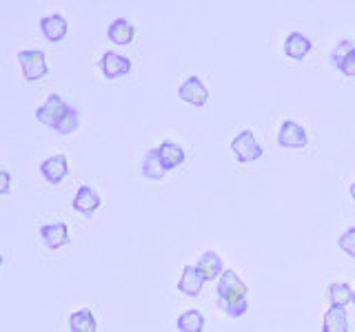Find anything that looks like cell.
<instances>
[{
	"label": "cell",
	"instance_id": "e0dca14e",
	"mask_svg": "<svg viewBox=\"0 0 355 332\" xmlns=\"http://www.w3.org/2000/svg\"><path fill=\"white\" fill-rule=\"evenodd\" d=\"M284 51H286L288 58L302 60L304 55L311 51V40L306 36H302L300 31H293L291 36L286 38V42H284Z\"/></svg>",
	"mask_w": 355,
	"mask_h": 332
},
{
	"label": "cell",
	"instance_id": "5bb4252c",
	"mask_svg": "<svg viewBox=\"0 0 355 332\" xmlns=\"http://www.w3.org/2000/svg\"><path fill=\"white\" fill-rule=\"evenodd\" d=\"M158 158L164 166V171H171L175 169V166H180L184 162V151L182 147H178L175 142H162L160 147H158Z\"/></svg>",
	"mask_w": 355,
	"mask_h": 332
},
{
	"label": "cell",
	"instance_id": "603a6c76",
	"mask_svg": "<svg viewBox=\"0 0 355 332\" xmlns=\"http://www.w3.org/2000/svg\"><path fill=\"white\" fill-rule=\"evenodd\" d=\"M351 51H355V44L353 42H349V40H344V42H340L336 49H333V53H331V62H333V66H340V62L347 58V55L351 53Z\"/></svg>",
	"mask_w": 355,
	"mask_h": 332
},
{
	"label": "cell",
	"instance_id": "cb8c5ba5",
	"mask_svg": "<svg viewBox=\"0 0 355 332\" xmlns=\"http://www.w3.org/2000/svg\"><path fill=\"white\" fill-rule=\"evenodd\" d=\"M338 246L355 259V228H349L347 232H342V237L338 239Z\"/></svg>",
	"mask_w": 355,
	"mask_h": 332
},
{
	"label": "cell",
	"instance_id": "30bf717a",
	"mask_svg": "<svg viewBox=\"0 0 355 332\" xmlns=\"http://www.w3.org/2000/svg\"><path fill=\"white\" fill-rule=\"evenodd\" d=\"M178 95H180L184 102L189 104H196V107H205L207 104V100H209V91H207V86L200 82V77L191 75L189 80L182 82L180 86V91H178Z\"/></svg>",
	"mask_w": 355,
	"mask_h": 332
},
{
	"label": "cell",
	"instance_id": "ba28073f",
	"mask_svg": "<svg viewBox=\"0 0 355 332\" xmlns=\"http://www.w3.org/2000/svg\"><path fill=\"white\" fill-rule=\"evenodd\" d=\"M40 175L47 180L49 184H60L67 175H69V164H67L64 155H53V158H47L40 164Z\"/></svg>",
	"mask_w": 355,
	"mask_h": 332
},
{
	"label": "cell",
	"instance_id": "9c48e42d",
	"mask_svg": "<svg viewBox=\"0 0 355 332\" xmlns=\"http://www.w3.org/2000/svg\"><path fill=\"white\" fill-rule=\"evenodd\" d=\"M205 282L207 279L202 277V273L198 270V266H184L180 282H178V290L187 297H198L200 293H202Z\"/></svg>",
	"mask_w": 355,
	"mask_h": 332
},
{
	"label": "cell",
	"instance_id": "8fae6325",
	"mask_svg": "<svg viewBox=\"0 0 355 332\" xmlns=\"http://www.w3.org/2000/svg\"><path fill=\"white\" fill-rule=\"evenodd\" d=\"M78 213H83V215H92L96 213V210L100 208V195L94 191L92 186H80L78 188V193L73 197V204H71Z\"/></svg>",
	"mask_w": 355,
	"mask_h": 332
},
{
	"label": "cell",
	"instance_id": "2e32d148",
	"mask_svg": "<svg viewBox=\"0 0 355 332\" xmlns=\"http://www.w3.org/2000/svg\"><path fill=\"white\" fill-rule=\"evenodd\" d=\"M322 332H349V321H347V310L331 306L324 315V324H322Z\"/></svg>",
	"mask_w": 355,
	"mask_h": 332
},
{
	"label": "cell",
	"instance_id": "7a4b0ae2",
	"mask_svg": "<svg viewBox=\"0 0 355 332\" xmlns=\"http://www.w3.org/2000/svg\"><path fill=\"white\" fill-rule=\"evenodd\" d=\"M18 62H20V69H22V75H25V80L29 82H36L40 77L47 75V58H44V53L38 51V49H27V51H20L18 53Z\"/></svg>",
	"mask_w": 355,
	"mask_h": 332
},
{
	"label": "cell",
	"instance_id": "ac0fdd59",
	"mask_svg": "<svg viewBox=\"0 0 355 332\" xmlns=\"http://www.w3.org/2000/svg\"><path fill=\"white\" fill-rule=\"evenodd\" d=\"M164 173L166 171L158 158V149L147 151V155H144V160H142V175L147 177V180H162Z\"/></svg>",
	"mask_w": 355,
	"mask_h": 332
},
{
	"label": "cell",
	"instance_id": "7c38bea8",
	"mask_svg": "<svg viewBox=\"0 0 355 332\" xmlns=\"http://www.w3.org/2000/svg\"><path fill=\"white\" fill-rule=\"evenodd\" d=\"M40 31H42V36L47 38L49 42H60L67 36L69 27H67V20L62 16L53 14V16H44L40 20Z\"/></svg>",
	"mask_w": 355,
	"mask_h": 332
},
{
	"label": "cell",
	"instance_id": "d6986e66",
	"mask_svg": "<svg viewBox=\"0 0 355 332\" xmlns=\"http://www.w3.org/2000/svg\"><path fill=\"white\" fill-rule=\"evenodd\" d=\"M69 328L71 332H96V317L89 308L76 310L69 317Z\"/></svg>",
	"mask_w": 355,
	"mask_h": 332
},
{
	"label": "cell",
	"instance_id": "6da1fadb",
	"mask_svg": "<svg viewBox=\"0 0 355 332\" xmlns=\"http://www.w3.org/2000/svg\"><path fill=\"white\" fill-rule=\"evenodd\" d=\"M218 304L229 317H242L247 313V284L233 270H225L218 279Z\"/></svg>",
	"mask_w": 355,
	"mask_h": 332
},
{
	"label": "cell",
	"instance_id": "d4e9b609",
	"mask_svg": "<svg viewBox=\"0 0 355 332\" xmlns=\"http://www.w3.org/2000/svg\"><path fill=\"white\" fill-rule=\"evenodd\" d=\"M338 69L344 73V75H355V51H351L349 55H347V58H344L342 62H340V66H338Z\"/></svg>",
	"mask_w": 355,
	"mask_h": 332
},
{
	"label": "cell",
	"instance_id": "4316f807",
	"mask_svg": "<svg viewBox=\"0 0 355 332\" xmlns=\"http://www.w3.org/2000/svg\"><path fill=\"white\" fill-rule=\"evenodd\" d=\"M351 197H353V202H355V182H353V186H351Z\"/></svg>",
	"mask_w": 355,
	"mask_h": 332
},
{
	"label": "cell",
	"instance_id": "7402d4cb",
	"mask_svg": "<svg viewBox=\"0 0 355 332\" xmlns=\"http://www.w3.org/2000/svg\"><path fill=\"white\" fill-rule=\"evenodd\" d=\"M78 124H80V111H78L76 107H71L69 113L64 116V120L53 131L60 133V136H69V133H73L78 129Z\"/></svg>",
	"mask_w": 355,
	"mask_h": 332
},
{
	"label": "cell",
	"instance_id": "44dd1931",
	"mask_svg": "<svg viewBox=\"0 0 355 332\" xmlns=\"http://www.w3.org/2000/svg\"><path fill=\"white\" fill-rule=\"evenodd\" d=\"M329 299L331 306L344 308L347 304H353V290L349 284H331L329 286Z\"/></svg>",
	"mask_w": 355,
	"mask_h": 332
},
{
	"label": "cell",
	"instance_id": "83f0119b",
	"mask_svg": "<svg viewBox=\"0 0 355 332\" xmlns=\"http://www.w3.org/2000/svg\"><path fill=\"white\" fill-rule=\"evenodd\" d=\"M0 266H3V255H0Z\"/></svg>",
	"mask_w": 355,
	"mask_h": 332
},
{
	"label": "cell",
	"instance_id": "3957f363",
	"mask_svg": "<svg viewBox=\"0 0 355 332\" xmlns=\"http://www.w3.org/2000/svg\"><path fill=\"white\" fill-rule=\"evenodd\" d=\"M69 109L71 107L67 104L58 93H51L47 100H44V104L36 111V118H38V122H42V124L55 129L64 120V116L69 113Z\"/></svg>",
	"mask_w": 355,
	"mask_h": 332
},
{
	"label": "cell",
	"instance_id": "ffe728a7",
	"mask_svg": "<svg viewBox=\"0 0 355 332\" xmlns=\"http://www.w3.org/2000/svg\"><path fill=\"white\" fill-rule=\"evenodd\" d=\"M178 330L180 332H202L205 330V317L200 310H187L178 317Z\"/></svg>",
	"mask_w": 355,
	"mask_h": 332
},
{
	"label": "cell",
	"instance_id": "5b68a950",
	"mask_svg": "<svg viewBox=\"0 0 355 332\" xmlns=\"http://www.w3.org/2000/svg\"><path fill=\"white\" fill-rule=\"evenodd\" d=\"M40 239L49 250H58L69 243V228L64 221H53V224L40 226Z\"/></svg>",
	"mask_w": 355,
	"mask_h": 332
},
{
	"label": "cell",
	"instance_id": "277c9868",
	"mask_svg": "<svg viewBox=\"0 0 355 332\" xmlns=\"http://www.w3.org/2000/svg\"><path fill=\"white\" fill-rule=\"evenodd\" d=\"M231 151L236 153L238 162H242V164L255 162V160L262 158V147H260V142L255 140V136L251 131L238 133V136L233 138V142H231Z\"/></svg>",
	"mask_w": 355,
	"mask_h": 332
},
{
	"label": "cell",
	"instance_id": "484cf974",
	"mask_svg": "<svg viewBox=\"0 0 355 332\" xmlns=\"http://www.w3.org/2000/svg\"><path fill=\"white\" fill-rule=\"evenodd\" d=\"M11 191V175L7 171H0V195H7Z\"/></svg>",
	"mask_w": 355,
	"mask_h": 332
},
{
	"label": "cell",
	"instance_id": "52a82bcc",
	"mask_svg": "<svg viewBox=\"0 0 355 332\" xmlns=\"http://www.w3.org/2000/svg\"><path fill=\"white\" fill-rule=\"evenodd\" d=\"M277 142H280V147L284 149H302L306 147V131L297 124V122H284V124L280 127V133H277Z\"/></svg>",
	"mask_w": 355,
	"mask_h": 332
},
{
	"label": "cell",
	"instance_id": "f1b7e54d",
	"mask_svg": "<svg viewBox=\"0 0 355 332\" xmlns=\"http://www.w3.org/2000/svg\"><path fill=\"white\" fill-rule=\"evenodd\" d=\"M353 304H355V290H353Z\"/></svg>",
	"mask_w": 355,
	"mask_h": 332
},
{
	"label": "cell",
	"instance_id": "8992f818",
	"mask_svg": "<svg viewBox=\"0 0 355 332\" xmlns=\"http://www.w3.org/2000/svg\"><path fill=\"white\" fill-rule=\"evenodd\" d=\"M100 71H103L109 80H114V77L127 75L131 71V60L127 55H120L116 51H107L103 58H100Z\"/></svg>",
	"mask_w": 355,
	"mask_h": 332
},
{
	"label": "cell",
	"instance_id": "4fadbf2b",
	"mask_svg": "<svg viewBox=\"0 0 355 332\" xmlns=\"http://www.w3.org/2000/svg\"><path fill=\"white\" fill-rule=\"evenodd\" d=\"M107 36H109V40L114 42V44H120V47H127V44H131L133 36H136V27H133L129 20L118 18V20H114V22L109 25Z\"/></svg>",
	"mask_w": 355,
	"mask_h": 332
},
{
	"label": "cell",
	"instance_id": "9a60e30c",
	"mask_svg": "<svg viewBox=\"0 0 355 332\" xmlns=\"http://www.w3.org/2000/svg\"><path fill=\"white\" fill-rule=\"evenodd\" d=\"M198 270L202 273V277L207 282H211V279H220L222 277V257L218 252H214V250H209V252H205L202 257L198 259Z\"/></svg>",
	"mask_w": 355,
	"mask_h": 332
}]
</instances>
